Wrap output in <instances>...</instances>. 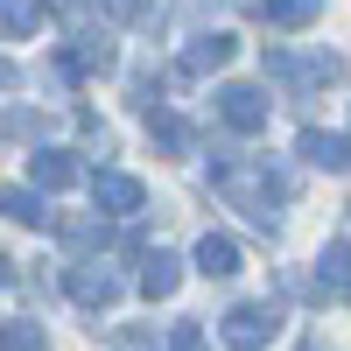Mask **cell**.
Listing matches in <instances>:
<instances>
[{
    "label": "cell",
    "mask_w": 351,
    "mask_h": 351,
    "mask_svg": "<svg viewBox=\"0 0 351 351\" xmlns=\"http://www.w3.org/2000/svg\"><path fill=\"white\" fill-rule=\"evenodd\" d=\"M28 176H36L43 190H77L84 183V169H77L71 148H36V155H28Z\"/></svg>",
    "instance_id": "10"
},
{
    "label": "cell",
    "mask_w": 351,
    "mask_h": 351,
    "mask_svg": "<svg viewBox=\"0 0 351 351\" xmlns=\"http://www.w3.org/2000/svg\"><path fill=\"white\" fill-rule=\"evenodd\" d=\"M232 49H239V43H232L225 28H211V36H197V43L183 49V64H176V77H211V71H225V64H232Z\"/></svg>",
    "instance_id": "9"
},
{
    "label": "cell",
    "mask_w": 351,
    "mask_h": 351,
    "mask_svg": "<svg viewBox=\"0 0 351 351\" xmlns=\"http://www.w3.org/2000/svg\"><path fill=\"white\" fill-rule=\"evenodd\" d=\"M8 281H14V260H8V253H0V288H8Z\"/></svg>",
    "instance_id": "23"
},
{
    "label": "cell",
    "mask_w": 351,
    "mask_h": 351,
    "mask_svg": "<svg viewBox=\"0 0 351 351\" xmlns=\"http://www.w3.org/2000/svg\"><path fill=\"white\" fill-rule=\"evenodd\" d=\"M56 71L64 77H106V71H120V49H112V36H77L56 56Z\"/></svg>",
    "instance_id": "6"
},
{
    "label": "cell",
    "mask_w": 351,
    "mask_h": 351,
    "mask_svg": "<svg viewBox=\"0 0 351 351\" xmlns=\"http://www.w3.org/2000/svg\"><path fill=\"white\" fill-rule=\"evenodd\" d=\"M267 77L295 84V92H324V84H344V77H351V64H344L337 49H309V56H295V49H267Z\"/></svg>",
    "instance_id": "2"
},
{
    "label": "cell",
    "mask_w": 351,
    "mask_h": 351,
    "mask_svg": "<svg viewBox=\"0 0 351 351\" xmlns=\"http://www.w3.org/2000/svg\"><path fill=\"white\" fill-rule=\"evenodd\" d=\"M211 183H218V197L232 204V211H246L253 225H281V211H274V204H288V197H295V176H288V169H274L267 155H253V162H232V155H218L211 162Z\"/></svg>",
    "instance_id": "1"
},
{
    "label": "cell",
    "mask_w": 351,
    "mask_h": 351,
    "mask_svg": "<svg viewBox=\"0 0 351 351\" xmlns=\"http://www.w3.org/2000/svg\"><path fill=\"white\" fill-rule=\"evenodd\" d=\"M176 288H183V260H176V253H148V267H141V295L169 302Z\"/></svg>",
    "instance_id": "14"
},
{
    "label": "cell",
    "mask_w": 351,
    "mask_h": 351,
    "mask_svg": "<svg viewBox=\"0 0 351 351\" xmlns=\"http://www.w3.org/2000/svg\"><path fill=\"white\" fill-rule=\"evenodd\" d=\"M49 8H56V14H84V8H92V0H49Z\"/></svg>",
    "instance_id": "21"
},
{
    "label": "cell",
    "mask_w": 351,
    "mask_h": 351,
    "mask_svg": "<svg viewBox=\"0 0 351 351\" xmlns=\"http://www.w3.org/2000/svg\"><path fill=\"white\" fill-rule=\"evenodd\" d=\"M14 77H21V71L8 64V56H0V92H14Z\"/></svg>",
    "instance_id": "22"
},
{
    "label": "cell",
    "mask_w": 351,
    "mask_h": 351,
    "mask_svg": "<svg viewBox=\"0 0 351 351\" xmlns=\"http://www.w3.org/2000/svg\"><path fill=\"white\" fill-rule=\"evenodd\" d=\"M0 351H49V330L28 324V316H8L0 324Z\"/></svg>",
    "instance_id": "18"
},
{
    "label": "cell",
    "mask_w": 351,
    "mask_h": 351,
    "mask_svg": "<svg viewBox=\"0 0 351 351\" xmlns=\"http://www.w3.org/2000/svg\"><path fill=\"white\" fill-rule=\"evenodd\" d=\"M64 239H77V246H106V218H64Z\"/></svg>",
    "instance_id": "19"
},
{
    "label": "cell",
    "mask_w": 351,
    "mask_h": 351,
    "mask_svg": "<svg viewBox=\"0 0 351 351\" xmlns=\"http://www.w3.org/2000/svg\"><path fill=\"white\" fill-rule=\"evenodd\" d=\"M218 330H225L232 351H260V344L281 337V309H274V302H239V309H225Z\"/></svg>",
    "instance_id": "3"
},
{
    "label": "cell",
    "mask_w": 351,
    "mask_h": 351,
    "mask_svg": "<svg viewBox=\"0 0 351 351\" xmlns=\"http://www.w3.org/2000/svg\"><path fill=\"white\" fill-rule=\"evenodd\" d=\"M28 28H43V0H0V36L21 43Z\"/></svg>",
    "instance_id": "17"
},
{
    "label": "cell",
    "mask_w": 351,
    "mask_h": 351,
    "mask_svg": "<svg viewBox=\"0 0 351 351\" xmlns=\"http://www.w3.org/2000/svg\"><path fill=\"white\" fill-rule=\"evenodd\" d=\"M295 148H302V162H309V169H330V176H344V169H351V141H344V134L302 127V141H295Z\"/></svg>",
    "instance_id": "11"
},
{
    "label": "cell",
    "mask_w": 351,
    "mask_h": 351,
    "mask_svg": "<svg viewBox=\"0 0 351 351\" xmlns=\"http://www.w3.org/2000/svg\"><path fill=\"white\" fill-rule=\"evenodd\" d=\"M197 274L204 281H232V274H239V246H232L225 232H204V239H197Z\"/></svg>",
    "instance_id": "13"
},
{
    "label": "cell",
    "mask_w": 351,
    "mask_h": 351,
    "mask_svg": "<svg viewBox=\"0 0 351 351\" xmlns=\"http://www.w3.org/2000/svg\"><path fill=\"white\" fill-rule=\"evenodd\" d=\"M64 288H71V302H84V309H112V302H120V274L99 267V260L64 267Z\"/></svg>",
    "instance_id": "5"
},
{
    "label": "cell",
    "mask_w": 351,
    "mask_h": 351,
    "mask_svg": "<svg viewBox=\"0 0 351 351\" xmlns=\"http://www.w3.org/2000/svg\"><path fill=\"white\" fill-rule=\"evenodd\" d=\"M0 211H8L14 225H28V232H43V225H56V211H49V204H43L36 190H21V183H14V190H0Z\"/></svg>",
    "instance_id": "16"
},
{
    "label": "cell",
    "mask_w": 351,
    "mask_h": 351,
    "mask_svg": "<svg viewBox=\"0 0 351 351\" xmlns=\"http://www.w3.org/2000/svg\"><path fill=\"white\" fill-rule=\"evenodd\" d=\"M141 120H148V134H155V148H162V155H176V162H183V155H197V127L183 120V112H169L162 99L141 112Z\"/></svg>",
    "instance_id": "8"
},
{
    "label": "cell",
    "mask_w": 351,
    "mask_h": 351,
    "mask_svg": "<svg viewBox=\"0 0 351 351\" xmlns=\"http://www.w3.org/2000/svg\"><path fill=\"white\" fill-rule=\"evenodd\" d=\"M267 112H274V99L260 92V84H218V120H225L232 134H260V127H267Z\"/></svg>",
    "instance_id": "4"
},
{
    "label": "cell",
    "mask_w": 351,
    "mask_h": 351,
    "mask_svg": "<svg viewBox=\"0 0 351 351\" xmlns=\"http://www.w3.org/2000/svg\"><path fill=\"white\" fill-rule=\"evenodd\" d=\"M253 14L267 28H309L316 14H324V0H253Z\"/></svg>",
    "instance_id": "15"
},
{
    "label": "cell",
    "mask_w": 351,
    "mask_h": 351,
    "mask_svg": "<svg viewBox=\"0 0 351 351\" xmlns=\"http://www.w3.org/2000/svg\"><path fill=\"white\" fill-rule=\"evenodd\" d=\"M316 295H351V239H330L316 253Z\"/></svg>",
    "instance_id": "12"
},
{
    "label": "cell",
    "mask_w": 351,
    "mask_h": 351,
    "mask_svg": "<svg viewBox=\"0 0 351 351\" xmlns=\"http://www.w3.org/2000/svg\"><path fill=\"white\" fill-rule=\"evenodd\" d=\"M92 204H99L106 218H134L141 204H148V190H141L134 176H120V169H99L92 176Z\"/></svg>",
    "instance_id": "7"
},
{
    "label": "cell",
    "mask_w": 351,
    "mask_h": 351,
    "mask_svg": "<svg viewBox=\"0 0 351 351\" xmlns=\"http://www.w3.org/2000/svg\"><path fill=\"white\" fill-rule=\"evenodd\" d=\"M169 351H204V324H190V316L169 324Z\"/></svg>",
    "instance_id": "20"
}]
</instances>
